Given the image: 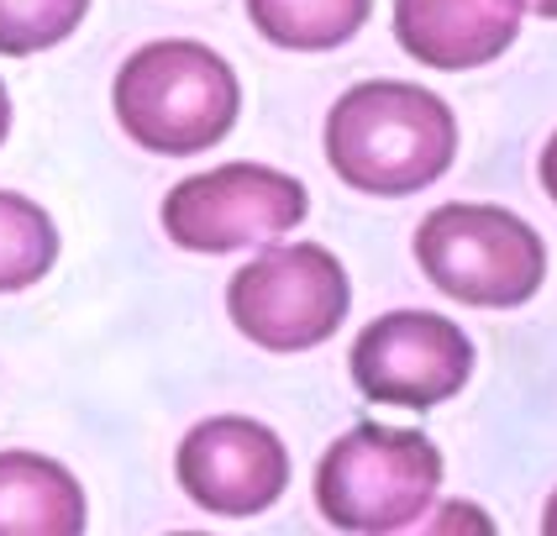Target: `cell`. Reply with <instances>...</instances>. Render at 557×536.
<instances>
[{
	"mask_svg": "<svg viewBox=\"0 0 557 536\" xmlns=\"http://www.w3.org/2000/svg\"><path fill=\"white\" fill-rule=\"evenodd\" d=\"M458 158L453 105L410 79H363L326 111V163L363 195H416Z\"/></svg>",
	"mask_w": 557,
	"mask_h": 536,
	"instance_id": "1",
	"label": "cell"
},
{
	"mask_svg": "<svg viewBox=\"0 0 557 536\" xmlns=\"http://www.w3.org/2000/svg\"><path fill=\"white\" fill-rule=\"evenodd\" d=\"M122 132L158 158L216 148L243 116L237 68L195 37H158L126 53L111 85Z\"/></svg>",
	"mask_w": 557,
	"mask_h": 536,
	"instance_id": "2",
	"label": "cell"
},
{
	"mask_svg": "<svg viewBox=\"0 0 557 536\" xmlns=\"http://www.w3.org/2000/svg\"><path fill=\"white\" fill-rule=\"evenodd\" d=\"M442 489V447L410 426L358 421L315 463V510L337 532H410Z\"/></svg>",
	"mask_w": 557,
	"mask_h": 536,
	"instance_id": "3",
	"label": "cell"
},
{
	"mask_svg": "<svg viewBox=\"0 0 557 536\" xmlns=\"http://www.w3.org/2000/svg\"><path fill=\"white\" fill-rule=\"evenodd\" d=\"M416 263L458 306L479 311H516L547 279V242L542 232L505 205L453 200L436 205L416 226Z\"/></svg>",
	"mask_w": 557,
	"mask_h": 536,
	"instance_id": "4",
	"label": "cell"
},
{
	"mask_svg": "<svg viewBox=\"0 0 557 536\" xmlns=\"http://www.w3.org/2000/svg\"><path fill=\"white\" fill-rule=\"evenodd\" d=\"M352 306L342 258L321 242H269L226 284L232 326L263 352H306L332 342Z\"/></svg>",
	"mask_w": 557,
	"mask_h": 536,
	"instance_id": "5",
	"label": "cell"
},
{
	"mask_svg": "<svg viewBox=\"0 0 557 536\" xmlns=\"http://www.w3.org/2000/svg\"><path fill=\"white\" fill-rule=\"evenodd\" d=\"M310 211V195L295 174L269 163H221L189 174L163 195V232L169 242L200 258L243 248H269L289 237Z\"/></svg>",
	"mask_w": 557,
	"mask_h": 536,
	"instance_id": "6",
	"label": "cell"
},
{
	"mask_svg": "<svg viewBox=\"0 0 557 536\" xmlns=\"http://www.w3.org/2000/svg\"><path fill=\"white\" fill-rule=\"evenodd\" d=\"M473 378V342L453 315H373L352 342V384L373 406L432 410Z\"/></svg>",
	"mask_w": 557,
	"mask_h": 536,
	"instance_id": "7",
	"label": "cell"
},
{
	"mask_svg": "<svg viewBox=\"0 0 557 536\" xmlns=\"http://www.w3.org/2000/svg\"><path fill=\"white\" fill-rule=\"evenodd\" d=\"M174 473L195 510L248 521L274 510L289 489V447L252 415H211L185 432Z\"/></svg>",
	"mask_w": 557,
	"mask_h": 536,
	"instance_id": "8",
	"label": "cell"
},
{
	"mask_svg": "<svg viewBox=\"0 0 557 536\" xmlns=\"http://www.w3.org/2000/svg\"><path fill=\"white\" fill-rule=\"evenodd\" d=\"M527 0H395V42L426 68H484L521 37Z\"/></svg>",
	"mask_w": 557,
	"mask_h": 536,
	"instance_id": "9",
	"label": "cell"
},
{
	"mask_svg": "<svg viewBox=\"0 0 557 536\" xmlns=\"http://www.w3.org/2000/svg\"><path fill=\"white\" fill-rule=\"evenodd\" d=\"M90 526L85 484L48 452H0V536H79Z\"/></svg>",
	"mask_w": 557,
	"mask_h": 536,
	"instance_id": "10",
	"label": "cell"
},
{
	"mask_svg": "<svg viewBox=\"0 0 557 536\" xmlns=\"http://www.w3.org/2000/svg\"><path fill=\"white\" fill-rule=\"evenodd\" d=\"M369 11L373 0H248L258 37L284 53H332L363 32Z\"/></svg>",
	"mask_w": 557,
	"mask_h": 536,
	"instance_id": "11",
	"label": "cell"
},
{
	"mask_svg": "<svg viewBox=\"0 0 557 536\" xmlns=\"http://www.w3.org/2000/svg\"><path fill=\"white\" fill-rule=\"evenodd\" d=\"M53 263H59L53 216L27 195L0 189V295L32 289L37 279L53 274Z\"/></svg>",
	"mask_w": 557,
	"mask_h": 536,
	"instance_id": "12",
	"label": "cell"
},
{
	"mask_svg": "<svg viewBox=\"0 0 557 536\" xmlns=\"http://www.w3.org/2000/svg\"><path fill=\"white\" fill-rule=\"evenodd\" d=\"M90 0H0V53L32 59L69 42L85 22Z\"/></svg>",
	"mask_w": 557,
	"mask_h": 536,
	"instance_id": "13",
	"label": "cell"
},
{
	"mask_svg": "<svg viewBox=\"0 0 557 536\" xmlns=\"http://www.w3.org/2000/svg\"><path fill=\"white\" fill-rule=\"evenodd\" d=\"M542 189L553 195V205H557V132L547 137V148H542Z\"/></svg>",
	"mask_w": 557,
	"mask_h": 536,
	"instance_id": "14",
	"label": "cell"
},
{
	"mask_svg": "<svg viewBox=\"0 0 557 536\" xmlns=\"http://www.w3.org/2000/svg\"><path fill=\"white\" fill-rule=\"evenodd\" d=\"M11 137V95H5V79H0V148Z\"/></svg>",
	"mask_w": 557,
	"mask_h": 536,
	"instance_id": "15",
	"label": "cell"
},
{
	"mask_svg": "<svg viewBox=\"0 0 557 536\" xmlns=\"http://www.w3.org/2000/svg\"><path fill=\"white\" fill-rule=\"evenodd\" d=\"M527 11H536V16H547V22H557V0H527Z\"/></svg>",
	"mask_w": 557,
	"mask_h": 536,
	"instance_id": "16",
	"label": "cell"
},
{
	"mask_svg": "<svg viewBox=\"0 0 557 536\" xmlns=\"http://www.w3.org/2000/svg\"><path fill=\"white\" fill-rule=\"evenodd\" d=\"M542 532H547V536H557V495H553V500H547V515H542Z\"/></svg>",
	"mask_w": 557,
	"mask_h": 536,
	"instance_id": "17",
	"label": "cell"
}]
</instances>
